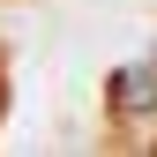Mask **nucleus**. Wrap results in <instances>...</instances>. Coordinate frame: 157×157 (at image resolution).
<instances>
[{
    "label": "nucleus",
    "mask_w": 157,
    "mask_h": 157,
    "mask_svg": "<svg viewBox=\"0 0 157 157\" xmlns=\"http://www.w3.org/2000/svg\"><path fill=\"white\" fill-rule=\"evenodd\" d=\"M112 112H120V120H135V112H157V52L112 75Z\"/></svg>",
    "instance_id": "nucleus-1"
}]
</instances>
